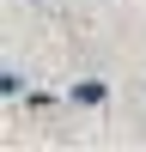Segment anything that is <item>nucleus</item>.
<instances>
[{
    "mask_svg": "<svg viewBox=\"0 0 146 152\" xmlns=\"http://www.w3.org/2000/svg\"><path fill=\"white\" fill-rule=\"evenodd\" d=\"M67 97H73V104H85V110H97V104L110 97V85H104V79H79V85L67 91Z\"/></svg>",
    "mask_w": 146,
    "mask_h": 152,
    "instance_id": "1",
    "label": "nucleus"
}]
</instances>
